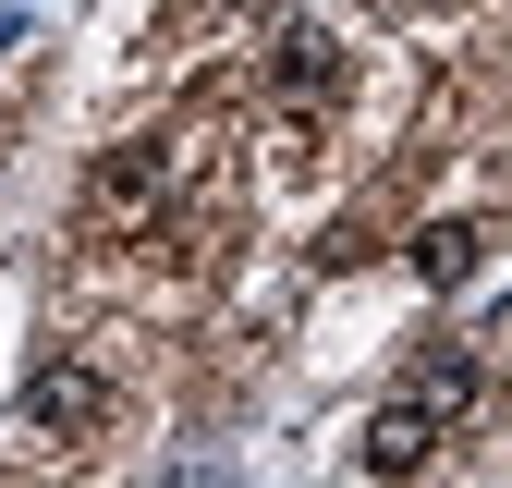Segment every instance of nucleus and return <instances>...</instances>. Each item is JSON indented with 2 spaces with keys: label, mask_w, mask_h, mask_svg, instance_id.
Here are the masks:
<instances>
[{
  "label": "nucleus",
  "mask_w": 512,
  "mask_h": 488,
  "mask_svg": "<svg viewBox=\"0 0 512 488\" xmlns=\"http://www.w3.org/2000/svg\"><path fill=\"white\" fill-rule=\"evenodd\" d=\"M25 427H37V440L110 427V379H98V366H37V379H25Z\"/></svg>",
  "instance_id": "1"
},
{
  "label": "nucleus",
  "mask_w": 512,
  "mask_h": 488,
  "mask_svg": "<svg viewBox=\"0 0 512 488\" xmlns=\"http://www.w3.org/2000/svg\"><path fill=\"white\" fill-rule=\"evenodd\" d=\"M427 452H439V415H427V403H378V427H366L354 464H366V476H415Z\"/></svg>",
  "instance_id": "2"
},
{
  "label": "nucleus",
  "mask_w": 512,
  "mask_h": 488,
  "mask_svg": "<svg viewBox=\"0 0 512 488\" xmlns=\"http://www.w3.org/2000/svg\"><path fill=\"white\" fill-rule=\"evenodd\" d=\"M476 257H488V232H476V220H427V232H415V281H427V293H464Z\"/></svg>",
  "instance_id": "3"
},
{
  "label": "nucleus",
  "mask_w": 512,
  "mask_h": 488,
  "mask_svg": "<svg viewBox=\"0 0 512 488\" xmlns=\"http://www.w3.org/2000/svg\"><path fill=\"white\" fill-rule=\"evenodd\" d=\"M403 403H427L439 427H452V415L476 403V354H427V366H415V379H403Z\"/></svg>",
  "instance_id": "4"
},
{
  "label": "nucleus",
  "mask_w": 512,
  "mask_h": 488,
  "mask_svg": "<svg viewBox=\"0 0 512 488\" xmlns=\"http://www.w3.org/2000/svg\"><path fill=\"white\" fill-rule=\"evenodd\" d=\"M330 86H342V49H330V37H281V98H293V110H317Z\"/></svg>",
  "instance_id": "5"
}]
</instances>
